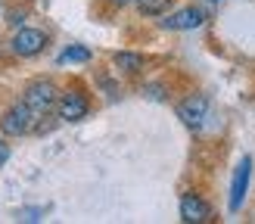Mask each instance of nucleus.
<instances>
[{"label":"nucleus","mask_w":255,"mask_h":224,"mask_svg":"<svg viewBox=\"0 0 255 224\" xmlns=\"http://www.w3.org/2000/svg\"><path fill=\"white\" fill-rule=\"evenodd\" d=\"M168 6H171V0H137V9L143 16H162Z\"/></svg>","instance_id":"nucleus-9"},{"label":"nucleus","mask_w":255,"mask_h":224,"mask_svg":"<svg viewBox=\"0 0 255 224\" xmlns=\"http://www.w3.org/2000/svg\"><path fill=\"white\" fill-rule=\"evenodd\" d=\"M56 97H59V91H56V84L53 81H47V78H37V81H31L28 87H25V97H22V103L28 106L37 118H44L50 109L56 106Z\"/></svg>","instance_id":"nucleus-1"},{"label":"nucleus","mask_w":255,"mask_h":224,"mask_svg":"<svg viewBox=\"0 0 255 224\" xmlns=\"http://www.w3.org/2000/svg\"><path fill=\"white\" fill-rule=\"evenodd\" d=\"M249 174H252V159L243 156V162L237 165L234 181H231V212H240V206H243L246 190H249Z\"/></svg>","instance_id":"nucleus-6"},{"label":"nucleus","mask_w":255,"mask_h":224,"mask_svg":"<svg viewBox=\"0 0 255 224\" xmlns=\"http://www.w3.org/2000/svg\"><path fill=\"white\" fill-rule=\"evenodd\" d=\"M56 109H59L62 121H81V118H87L91 103H87V97L81 91H66V94L56 97Z\"/></svg>","instance_id":"nucleus-4"},{"label":"nucleus","mask_w":255,"mask_h":224,"mask_svg":"<svg viewBox=\"0 0 255 224\" xmlns=\"http://www.w3.org/2000/svg\"><path fill=\"white\" fill-rule=\"evenodd\" d=\"M112 3H119V6H128V3H134V0H112Z\"/></svg>","instance_id":"nucleus-14"},{"label":"nucleus","mask_w":255,"mask_h":224,"mask_svg":"<svg viewBox=\"0 0 255 224\" xmlns=\"http://www.w3.org/2000/svg\"><path fill=\"white\" fill-rule=\"evenodd\" d=\"M34 124H37L34 112L25 103H16V106H9L3 112V118H0V131H3L6 137H22V134H28Z\"/></svg>","instance_id":"nucleus-2"},{"label":"nucleus","mask_w":255,"mask_h":224,"mask_svg":"<svg viewBox=\"0 0 255 224\" xmlns=\"http://www.w3.org/2000/svg\"><path fill=\"white\" fill-rule=\"evenodd\" d=\"M181 218H184L187 224H206V221H212V206L206 203V199L187 193V196L181 199Z\"/></svg>","instance_id":"nucleus-8"},{"label":"nucleus","mask_w":255,"mask_h":224,"mask_svg":"<svg viewBox=\"0 0 255 224\" xmlns=\"http://www.w3.org/2000/svg\"><path fill=\"white\" fill-rule=\"evenodd\" d=\"M206 115H209V100L199 97V94L177 103V118H181L184 124H190V128H199V124L206 121Z\"/></svg>","instance_id":"nucleus-5"},{"label":"nucleus","mask_w":255,"mask_h":224,"mask_svg":"<svg viewBox=\"0 0 255 224\" xmlns=\"http://www.w3.org/2000/svg\"><path fill=\"white\" fill-rule=\"evenodd\" d=\"M6 22H9V25H22V22H25V12H9Z\"/></svg>","instance_id":"nucleus-13"},{"label":"nucleus","mask_w":255,"mask_h":224,"mask_svg":"<svg viewBox=\"0 0 255 224\" xmlns=\"http://www.w3.org/2000/svg\"><path fill=\"white\" fill-rule=\"evenodd\" d=\"M6 162H9V143L3 140V137H0V168H3Z\"/></svg>","instance_id":"nucleus-12"},{"label":"nucleus","mask_w":255,"mask_h":224,"mask_svg":"<svg viewBox=\"0 0 255 224\" xmlns=\"http://www.w3.org/2000/svg\"><path fill=\"white\" fill-rule=\"evenodd\" d=\"M91 59V50L87 47H69L59 53V62H87Z\"/></svg>","instance_id":"nucleus-11"},{"label":"nucleus","mask_w":255,"mask_h":224,"mask_svg":"<svg viewBox=\"0 0 255 224\" xmlns=\"http://www.w3.org/2000/svg\"><path fill=\"white\" fill-rule=\"evenodd\" d=\"M47 47V34L41 28H19L9 41V50L16 56H37Z\"/></svg>","instance_id":"nucleus-3"},{"label":"nucleus","mask_w":255,"mask_h":224,"mask_svg":"<svg viewBox=\"0 0 255 224\" xmlns=\"http://www.w3.org/2000/svg\"><path fill=\"white\" fill-rule=\"evenodd\" d=\"M202 19H206V12H202V9L184 6V9H177L174 16L162 19V28H168V31H190V28H199Z\"/></svg>","instance_id":"nucleus-7"},{"label":"nucleus","mask_w":255,"mask_h":224,"mask_svg":"<svg viewBox=\"0 0 255 224\" xmlns=\"http://www.w3.org/2000/svg\"><path fill=\"white\" fill-rule=\"evenodd\" d=\"M116 66L125 69V72H140V69H143V56H137V53H116Z\"/></svg>","instance_id":"nucleus-10"}]
</instances>
